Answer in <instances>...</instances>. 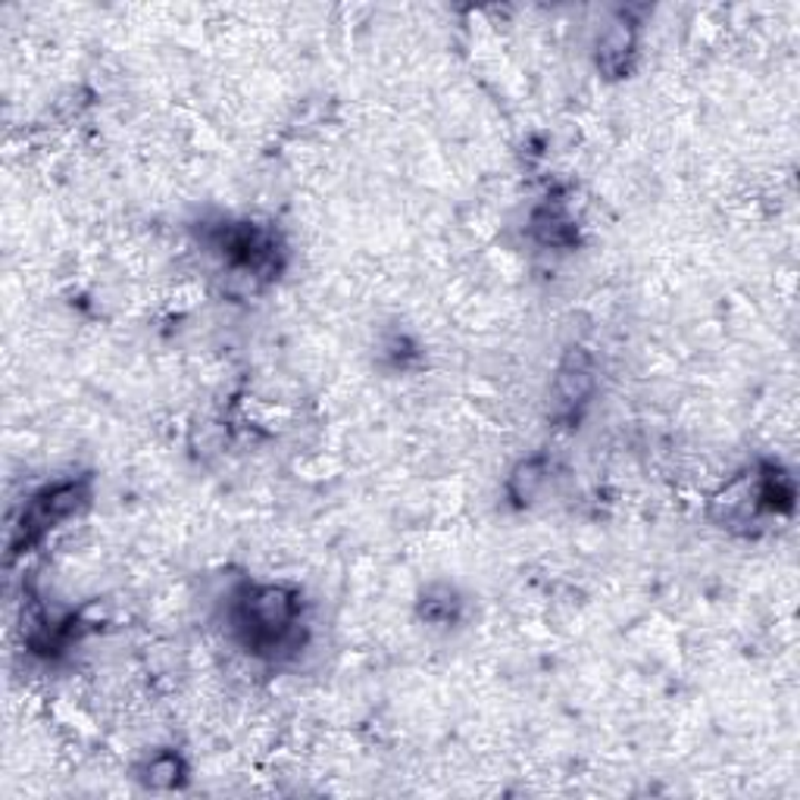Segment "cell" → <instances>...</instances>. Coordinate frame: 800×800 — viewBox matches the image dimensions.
<instances>
[{"mask_svg":"<svg viewBox=\"0 0 800 800\" xmlns=\"http://www.w3.org/2000/svg\"><path fill=\"white\" fill-rule=\"evenodd\" d=\"M300 594L284 584H250L238 600L234 626L241 629L244 641L253 650L288 648L291 634L298 629Z\"/></svg>","mask_w":800,"mask_h":800,"instance_id":"cell-1","label":"cell"},{"mask_svg":"<svg viewBox=\"0 0 800 800\" xmlns=\"http://www.w3.org/2000/svg\"><path fill=\"white\" fill-rule=\"evenodd\" d=\"M91 500V482L88 479H72V482L48 484L44 491H38L32 503L22 510L17 534H13V550L32 548L41 534L76 517L84 503Z\"/></svg>","mask_w":800,"mask_h":800,"instance_id":"cell-2","label":"cell"},{"mask_svg":"<svg viewBox=\"0 0 800 800\" xmlns=\"http://www.w3.org/2000/svg\"><path fill=\"white\" fill-rule=\"evenodd\" d=\"M594 357L588 353L584 348H569L557 367V376H553V394H557V403L560 410L567 413H576L579 407L588 403V398L594 394Z\"/></svg>","mask_w":800,"mask_h":800,"instance_id":"cell-3","label":"cell"},{"mask_svg":"<svg viewBox=\"0 0 800 800\" xmlns=\"http://www.w3.org/2000/svg\"><path fill=\"white\" fill-rule=\"evenodd\" d=\"M634 53V26L613 22L598 44V63L610 76H622L629 69V57Z\"/></svg>","mask_w":800,"mask_h":800,"instance_id":"cell-4","label":"cell"},{"mask_svg":"<svg viewBox=\"0 0 800 800\" xmlns=\"http://www.w3.org/2000/svg\"><path fill=\"white\" fill-rule=\"evenodd\" d=\"M532 232L544 248H567L576 241V222L560 203H548L532 217Z\"/></svg>","mask_w":800,"mask_h":800,"instance_id":"cell-5","label":"cell"},{"mask_svg":"<svg viewBox=\"0 0 800 800\" xmlns=\"http://www.w3.org/2000/svg\"><path fill=\"white\" fill-rule=\"evenodd\" d=\"M544 484H548V460L544 457H529V460L517 463V469L510 472L507 494L517 500L519 507H526V503H532L541 494Z\"/></svg>","mask_w":800,"mask_h":800,"instance_id":"cell-6","label":"cell"},{"mask_svg":"<svg viewBox=\"0 0 800 800\" xmlns=\"http://www.w3.org/2000/svg\"><path fill=\"white\" fill-rule=\"evenodd\" d=\"M141 776H144V782H148L150 788H176L184 776L182 757L172 753V750H160V753H153L148 763H144Z\"/></svg>","mask_w":800,"mask_h":800,"instance_id":"cell-7","label":"cell"}]
</instances>
